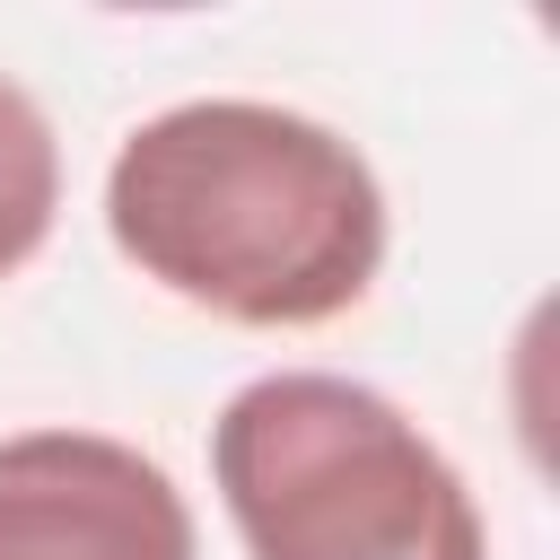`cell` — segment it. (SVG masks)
I'll use <instances>...</instances> for the list:
<instances>
[{"instance_id":"6da1fadb","label":"cell","mask_w":560,"mask_h":560,"mask_svg":"<svg viewBox=\"0 0 560 560\" xmlns=\"http://www.w3.org/2000/svg\"><path fill=\"white\" fill-rule=\"evenodd\" d=\"M105 236L166 298L306 332L350 315L385 271V184L315 114L271 96H184L122 131Z\"/></svg>"},{"instance_id":"7a4b0ae2","label":"cell","mask_w":560,"mask_h":560,"mask_svg":"<svg viewBox=\"0 0 560 560\" xmlns=\"http://www.w3.org/2000/svg\"><path fill=\"white\" fill-rule=\"evenodd\" d=\"M210 490L245 560H490L446 446L376 385L271 368L210 420Z\"/></svg>"},{"instance_id":"3957f363","label":"cell","mask_w":560,"mask_h":560,"mask_svg":"<svg viewBox=\"0 0 560 560\" xmlns=\"http://www.w3.org/2000/svg\"><path fill=\"white\" fill-rule=\"evenodd\" d=\"M0 560H201L192 499L105 429L0 438Z\"/></svg>"},{"instance_id":"277c9868","label":"cell","mask_w":560,"mask_h":560,"mask_svg":"<svg viewBox=\"0 0 560 560\" xmlns=\"http://www.w3.org/2000/svg\"><path fill=\"white\" fill-rule=\"evenodd\" d=\"M52 210H61V140H52V114L0 70V280H18L44 254Z\"/></svg>"}]
</instances>
